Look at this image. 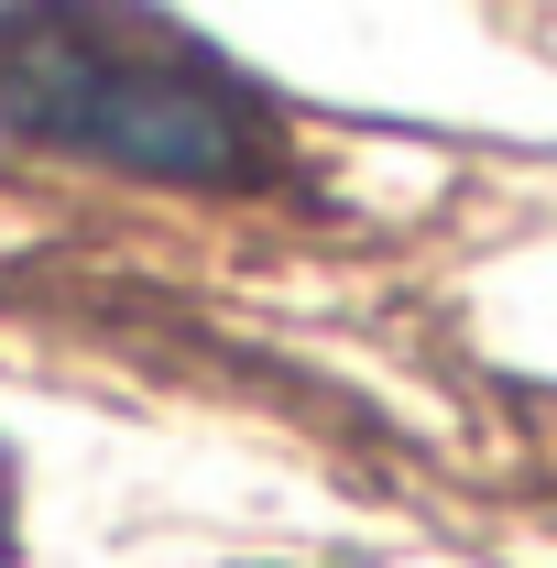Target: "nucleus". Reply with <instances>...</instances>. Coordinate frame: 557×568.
<instances>
[{
  "instance_id": "obj_1",
  "label": "nucleus",
  "mask_w": 557,
  "mask_h": 568,
  "mask_svg": "<svg viewBox=\"0 0 557 568\" xmlns=\"http://www.w3.org/2000/svg\"><path fill=\"white\" fill-rule=\"evenodd\" d=\"M0 121L186 186H241L284 142L241 67L132 11H0Z\"/></svg>"
}]
</instances>
